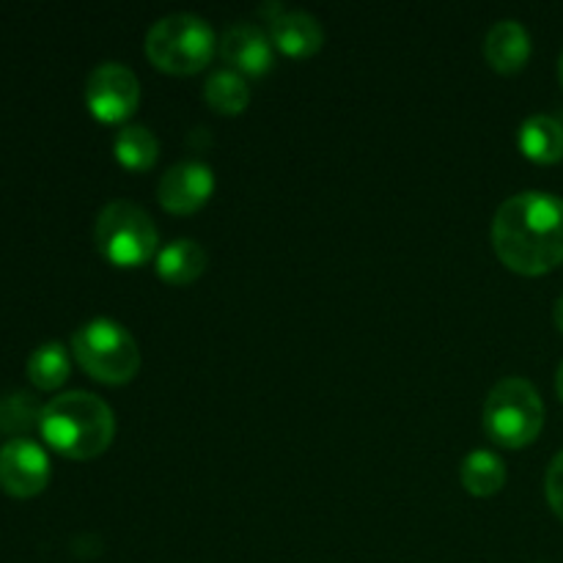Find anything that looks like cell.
I'll use <instances>...</instances> for the list:
<instances>
[{
	"label": "cell",
	"mask_w": 563,
	"mask_h": 563,
	"mask_svg": "<svg viewBox=\"0 0 563 563\" xmlns=\"http://www.w3.org/2000/svg\"><path fill=\"white\" fill-rule=\"evenodd\" d=\"M482 423L493 443L504 449H526L544 427L542 396L522 377L500 379L484 401Z\"/></svg>",
	"instance_id": "3"
},
{
	"label": "cell",
	"mask_w": 563,
	"mask_h": 563,
	"mask_svg": "<svg viewBox=\"0 0 563 563\" xmlns=\"http://www.w3.org/2000/svg\"><path fill=\"white\" fill-rule=\"evenodd\" d=\"M544 495H548L550 509L563 522V451L555 454V460L550 462L548 476H544Z\"/></svg>",
	"instance_id": "20"
},
{
	"label": "cell",
	"mask_w": 563,
	"mask_h": 563,
	"mask_svg": "<svg viewBox=\"0 0 563 563\" xmlns=\"http://www.w3.org/2000/svg\"><path fill=\"white\" fill-rule=\"evenodd\" d=\"M520 152L539 165H553L563 157V124L553 115H531L520 126Z\"/></svg>",
	"instance_id": "14"
},
{
	"label": "cell",
	"mask_w": 563,
	"mask_h": 563,
	"mask_svg": "<svg viewBox=\"0 0 563 563\" xmlns=\"http://www.w3.org/2000/svg\"><path fill=\"white\" fill-rule=\"evenodd\" d=\"M214 190V174L209 165L198 159H185L176 163L174 168L165 170L159 179L157 198L159 207L170 214H192L209 201Z\"/></svg>",
	"instance_id": "9"
},
{
	"label": "cell",
	"mask_w": 563,
	"mask_h": 563,
	"mask_svg": "<svg viewBox=\"0 0 563 563\" xmlns=\"http://www.w3.org/2000/svg\"><path fill=\"white\" fill-rule=\"evenodd\" d=\"M484 58L500 75H515L531 58V36L517 20L495 22L484 38Z\"/></svg>",
	"instance_id": "12"
},
{
	"label": "cell",
	"mask_w": 563,
	"mask_h": 563,
	"mask_svg": "<svg viewBox=\"0 0 563 563\" xmlns=\"http://www.w3.org/2000/svg\"><path fill=\"white\" fill-rule=\"evenodd\" d=\"M559 75H561V86H563V53H561V60H559Z\"/></svg>",
	"instance_id": "23"
},
{
	"label": "cell",
	"mask_w": 563,
	"mask_h": 563,
	"mask_svg": "<svg viewBox=\"0 0 563 563\" xmlns=\"http://www.w3.org/2000/svg\"><path fill=\"white\" fill-rule=\"evenodd\" d=\"M500 262L520 275H544L563 264V201L553 192H517L493 220Z\"/></svg>",
	"instance_id": "1"
},
{
	"label": "cell",
	"mask_w": 563,
	"mask_h": 563,
	"mask_svg": "<svg viewBox=\"0 0 563 563\" xmlns=\"http://www.w3.org/2000/svg\"><path fill=\"white\" fill-rule=\"evenodd\" d=\"M113 152L124 168L130 170H148L157 163L159 143L146 126L141 124H126L115 132L113 137Z\"/></svg>",
	"instance_id": "17"
},
{
	"label": "cell",
	"mask_w": 563,
	"mask_h": 563,
	"mask_svg": "<svg viewBox=\"0 0 563 563\" xmlns=\"http://www.w3.org/2000/svg\"><path fill=\"white\" fill-rule=\"evenodd\" d=\"M38 432L49 449L69 460H93L113 443V410L99 396L86 390H69L42 407Z\"/></svg>",
	"instance_id": "2"
},
{
	"label": "cell",
	"mask_w": 563,
	"mask_h": 563,
	"mask_svg": "<svg viewBox=\"0 0 563 563\" xmlns=\"http://www.w3.org/2000/svg\"><path fill=\"white\" fill-rule=\"evenodd\" d=\"M42 418V407L27 394H11L0 399V432H11L22 438L20 432H27L33 423Z\"/></svg>",
	"instance_id": "19"
},
{
	"label": "cell",
	"mask_w": 563,
	"mask_h": 563,
	"mask_svg": "<svg viewBox=\"0 0 563 563\" xmlns=\"http://www.w3.org/2000/svg\"><path fill=\"white\" fill-rule=\"evenodd\" d=\"M269 38L289 58H311L322 49L324 31L317 16L306 14V11L280 9L269 20Z\"/></svg>",
	"instance_id": "11"
},
{
	"label": "cell",
	"mask_w": 563,
	"mask_h": 563,
	"mask_svg": "<svg viewBox=\"0 0 563 563\" xmlns=\"http://www.w3.org/2000/svg\"><path fill=\"white\" fill-rule=\"evenodd\" d=\"M207 269V251L192 240H176L157 253V275L170 286H187Z\"/></svg>",
	"instance_id": "13"
},
{
	"label": "cell",
	"mask_w": 563,
	"mask_h": 563,
	"mask_svg": "<svg viewBox=\"0 0 563 563\" xmlns=\"http://www.w3.org/2000/svg\"><path fill=\"white\" fill-rule=\"evenodd\" d=\"M555 324H559V330L563 333V297L555 302Z\"/></svg>",
	"instance_id": "21"
},
{
	"label": "cell",
	"mask_w": 563,
	"mask_h": 563,
	"mask_svg": "<svg viewBox=\"0 0 563 563\" xmlns=\"http://www.w3.org/2000/svg\"><path fill=\"white\" fill-rule=\"evenodd\" d=\"M69 352L64 350V344L58 341H49V344L36 346L27 357V379L36 385L38 390H55L69 379Z\"/></svg>",
	"instance_id": "16"
},
{
	"label": "cell",
	"mask_w": 563,
	"mask_h": 563,
	"mask_svg": "<svg viewBox=\"0 0 563 563\" xmlns=\"http://www.w3.org/2000/svg\"><path fill=\"white\" fill-rule=\"evenodd\" d=\"M49 482L47 451L31 438H11L0 449V487L14 498H33Z\"/></svg>",
	"instance_id": "8"
},
{
	"label": "cell",
	"mask_w": 563,
	"mask_h": 563,
	"mask_svg": "<svg viewBox=\"0 0 563 563\" xmlns=\"http://www.w3.org/2000/svg\"><path fill=\"white\" fill-rule=\"evenodd\" d=\"M141 102V82L124 64H99L86 80V104L104 124L126 121Z\"/></svg>",
	"instance_id": "7"
},
{
	"label": "cell",
	"mask_w": 563,
	"mask_h": 563,
	"mask_svg": "<svg viewBox=\"0 0 563 563\" xmlns=\"http://www.w3.org/2000/svg\"><path fill=\"white\" fill-rule=\"evenodd\" d=\"M93 242L104 262L115 267H143L157 253V229L141 207L113 201L99 212Z\"/></svg>",
	"instance_id": "6"
},
{
	"label": "cell",
	"mask_w": 563,
	"mask_h": 563,
	"mask_svg": "<svg viewBox=\"0 0 563 563\" xmlns=\"http://www.w3.org/2000/svg\"><path fill=\"white\" fill-rule=\"evenodd\" d=\"M462 487L476 498H489L500 493L506 484V465L493 451H473L460 467Z\"/></svg>",
	"instance_id": "15"
},
{
	"label": "cell",
	"mask_w": 563,
	"mask_h": 563,
	"mask_svg": "<svg viewBox=\"0 0 563 563\" xmlns=\"http://www.w3.org/2000/svg\"><path fill=\"white\" fill-rule=\"evenodd\" d=\"M214 49V31L196 14H168L146 33V58L168 75H196L209 66Z\"/></svg>",
	"instance_id": "4"
},
{
	"label": "cell",
	"mask_w": 563,
	"mask_h": 563,
	"mask_svg": "<svg viewBox=\"0 0 563 563\" xmlns=\"http://www.w3.org/2000/svg\"><path fill=\"white\" fill-rule=\"evenodd\" d=\"M77 363L93 379L108 385H124L141 368V350L124 324L113 319H91L71 339Z\"/></svg>",
	"instance_id": "5"
},
{
	"label": "cell",
	"mask_w": 563,
	"mask_h": 563,
	"mask_svg": "<svg viewBox=\"0 0 563 563\" xmlns=\"http://www.w3.org/2000/svg\"><path fill=\"white\" fill-rule=\"evenodd\" d=\"M220 58L231 66V71L242 77H262L273 69L275 53L273 38L267 31H262L253 22H240L231 25L229 31L220 36Z\"/></svg>",
	"instance_id": "10"
},
{
	"label": "cell",
	"mask_w": 563,
	"mask_h": 563,
	"mask_svg": "<svg viewBox=\"0 0 563 563\" xmlns=\"http://www.w3.org/2000/svg\"><path fill=\"white\" fill-rule=\"evenodd\" d=\"M555 390H559V396L563 401V363L559 366V374H555Z\"/></svg>",
	"instance_id": "22"
},
{
	"label": "cell",
	"mask_w": 563,
	"mask_h": 563,
	"mask_svg": "<svg viewBox=\"0 0 563 563\" xmlns=\"http://www.w3.org/2000/svg\"><path fill=\"white\" fill-rule=\"evenodd\" d=\"M203 97L212 110L223 115H240L251 102V88H247L245 77L236 75L231 69H220L209 75L207 86H203Z\"/></svg>",
	"instance_id": "18"
}]
</instances>
